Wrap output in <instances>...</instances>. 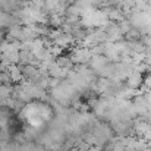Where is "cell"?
Segmentation results:
<instances>
[{"instance_id": "obj_1", "label": "cell", "mask_w": 151, "mask_h": 151, "mask_svg": "<svg viewBox=\"0 0 151 151\" xmlns=\"http://www.w3.org/2000/svg\"><path fill=\"white\" fill-rule=\"evenodd\" d=\"M51 111L50 109L43 104V103H32V104H28L24 110V116H25V120L28 122V125L34 126V128H40L43 126L49 117H50Z\"/></svg>"}]
</instances>
